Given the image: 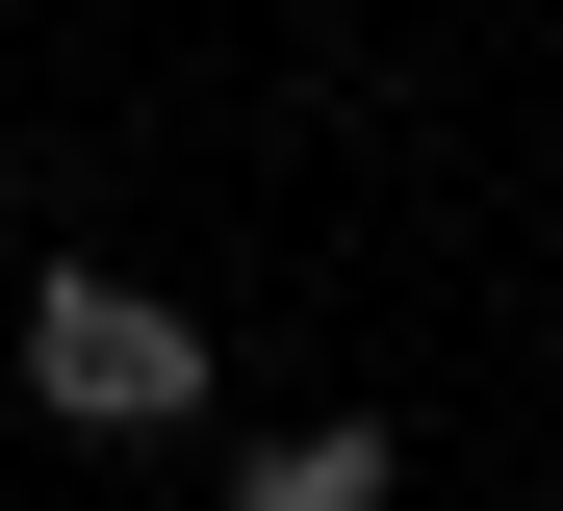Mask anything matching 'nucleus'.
<instances>
[{
    "label": "nucleus",
    "mask_w": 563,
    "mask_h": 511,
    "mask_svg": "<svg viewBox=\"0 0 563 511\" xmlns=\"http://www.w3.org/2000/svg\"><path fill=\"white\" fill-rule=\"evenodd\" d=\"M26 409H52V435H179V409H206V333H179L154 281L52 256V281H26Z\"/></svg>",
    "instance_id": "f257e3e1"
},
{
    "label": "nucleus",
    "mask_w": 563,
    "mask_h": 511,
    "mask_svg": "<svg viewBox=\"0 0 563 511\" xmlns=\"http://www.w3.org/2000/svg\"><path fill=\"white\" fill-rule=\"evenodd\" d=\"M410 486V435L385 409H308V435H256V511H385Z\"/></svg>",
    "instance_id": "f03ea898"
},
{
    "label": "nucleus",
    "mask_w": 563,
    "mask_h": 511,
    "mask_svg": "<svg viewBox=\"0 0 563 511\" xmlns=\"http://www.w3.org/2000/svg\"><path fill=\"white\" fill-rule=\"evenodd\" d=\"M231 511H256V486H231Z\"/></svg>",
    "instance_id": "7ed1b4c3"
}]
</instances>
